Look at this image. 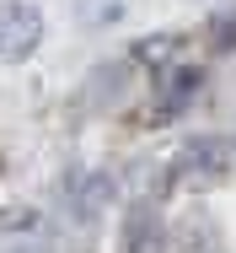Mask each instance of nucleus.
<instances>
[{"mask_svg": "<svg viewBox=\"0 0 236 253\" xmlns=\"http://www.w3.org/2000/svg\"><path fill=\"white\" fill-rule=\"evenodd\" d=\"M124 253H172V237H167V221L150 200L129 205L124 215Z\"/></svg>", "mask_w": 236, "mask_h": 253, "instance_id": "obj_2", "label": "nucleus"}, {"mask_svg": "<svg viewBox=\"0 0 236 253\" xmlns=\"http://www.w3.org/2000/svg\"><path fill=\"white\" fill-rule=\"evenodd\" d=\"M70 189H75V210L81 215H92V210H102V200L113 194V183L97 172V178H70Z\"/></svg>", "mask_w": 236, "mask_h": 253, "instance_id": "obj_5", "label": "nucleus"}, {"mask_svg": "<svg viewBox=\"0 0 236 253\" xmlns=\"http://www.w3.org/2000/svg\"><path fill=\"white\" fill-rule=\"evenodd\" d=\"M43 43V11L33 0H0V59L22 65Z\"/></svg>", "mask_w": 236, "mask_h": 253, "instance_id": "obj_1", "label": "nucleus"}, {"mask_svg": "<svg viewBox=\"0 0 236 253\" xmlns=\"http://www.w3.org/2000/svg\"><path fill=\"white\" fill-rule=\"evenodd\" d=\"M193 92H199V70H183L177 81H167V86H161V102H156V119H172V113H183Z\"/></svg>", "mask_w": 236, "mask_h": 253, "instance_id": "obj_4", "label": "nucleus"}, {"mask_svg": "<svg viewBox=\"0 0 236 253\" xmlns=\"http://www.w3.org/2000/svg\"><path fill=\"white\" fill-rule=\"evenodd\" d=\"M172 49H177L172 38H150V43H140V49H135V59H145V65H156V59H167Z\"/></svg>", "mask_w": 236, "mask_h": 253, "instance_id": "obj_7", "label": "nucleus"}, {"mask_svg": "<svg viewBox=\"0 0 236 253\" xmlns=\"http://www.w3.org/2000/svg\"><path fill=\"white\" fill-rule=\"evenodd\" d=\"M215 43H220V49H236V11L226 22H215Z\"/></svg>", "mask_w": 236, "mask_h": 253, "instance_id": "obj_8", "label": "nucleus"}, {"mask_svg": "<svg viewBox=\"0 0 236 253\" xmlns=\"http://www.w3.org/2000/svg\"><path fill=\"white\" fill-rule=\"evenodd\" d=\"M226 167H231V156L220 140H188L183 156L172 162V178L177 183H215V178H226Z\"/></svg>", "mask_w": 236, "mask_h": 253, "instance_id": "obj_3", "label": "nucleus"}, {"mask_svg": "<svg viewBox=\"0 0 236 253\" xmlns=\"http://www.w3.org/2000/svg\"><path fill=\"white\" fill-rule=\"evenodd\" d=\"M75 16L86 27H107V22L124 16V0H75Z\"/></svg>", "mask_w": 236, "mask_h": 253, "instance_id": "obj_6", "label": "nucleus"}]
</instances>
